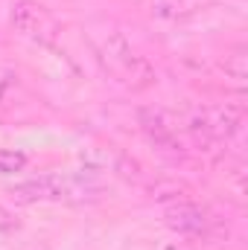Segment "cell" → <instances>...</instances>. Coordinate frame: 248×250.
<instances>
[{
	"mask_svg": "<svg viewBox=\"0 0 248 250\" xmlns=\"http://www.w3.org/2000/svg\"><path fill=\"white\" fill-rule=\"evenodd\" d=\"M164 221H167V227H170L173 233L196 239V236H204V233L210 230L213 215H210L201 204L187 201V198H178V201H173V204L164 209Z\"/></svg>",
	"mask_w": 248,
	"mask_h": 250,
	"instance_id": "8992f818",
	"label": "cell"
},
{
	"mask_svg": "<svg viewBox=\"0 0 248 250\" xmlns=\"http://www.w3.org/2000/svg\"><path fill=\"white\" fill-rule=\"evenodd\" d=\"M137 125L158 151H164L170 157L184 154V140H181L184 128H181V120L175 114H170L164 108H140L137 111Z\"/></svg>",
	"mask_w": 248,
	"mask_h": 250,
	"instance_id": "5b68a950",
	"label": "cell"
},
{
	"mask_svg": "<svg viewBox=\"0 0 248 250\" xmlns=\"http://www.w3.org/2000/svg\"><path fill=\"white\" fill-rule=\"evenodd\" d=\"M26 166V154L24 151H12V148H0V175H15Z\"/></svg>",
	"mask_w": 248,
	"mask_h": 250,
	"instance_id": "9c48e42d",
	"label": "cell"
},
{
	"mask_svg": "<svg viewBox=\"0 0 248 250\" xmlns=\"http://www.w3.org/2000/svg\"><path fill=\"white\" fill-rule=\"evenodd\" d=\"M97 62L102 64V70L120 82L128 90H146L155 84V67L149 64V59L125 38L120 29L108 26L91 35Z\"/></svg>",
	"mask_w": 248,
	"mask_h": 250,
	"instance_id": "6da1fadb",
	"label": "cell"
},
{
	"mask_svg": "<svg viewBox=\"0 0 248 250\" xmlns=\"http://www.w3.org/2000/svg\"><path fill=\"white\" fill-rule=\"evenodd\" d=\"M12 26L32 44L50 47V50H56L62 41V23L56 21V15L47 6L35 0H18L12 6Z\"/></svg>",
	"mask_w": 248,
	"mask_h": 250,
	"instance_id": "277c9868",
	"label": "cell"
},
{
	"mask_svg": "<svg viewBox=\"0 0 248 250\" xmlns=\"http://www.w3.org/2000/svg\"><path fill=\"white\" fill-rule=\"evenodd\" d=\"M15 79H18V76H15V70H9V67H3V64H0V99L12 90Z\"/></svg>",
	"mask_w": 248,
	"mask_h": 250,
	"instance_id": "30bf717a",
	"label": "cell"
},
{
	"mask_svg": "<svg viewBox=\"0 0 248 250\" xmlns=\"http://www.w3.org/2000/svg\"><path fill=\"white\" fill-rule=\"evenodd\" d=\"M240 125H243V111L234 105H204L190 111L181 120V128L196 146H222L240 131Z\"/></svg>",
	"mask_w": 248,
	"mask_h": 250,
	"instance_id": "7a4b0ae2",
	"label": "cell"
},
{
	"mask_svg": "<svg viewBox=\"0 0 248 250\" xmlns=\"http://www.w3.org/2000/svg\"><path fill=\"white\" fill-rule=\"evenodd\" d=\"M222 73H225V79L237 87V90H243L248 82V50L246 47H234L225 59H222Z\"/></svg>",
	"mask_w": 248,
	"mask_h": 250,
	"instance_id": "52a82bcc",
	"label": "cell"
},
{
	"mask_svg": "<svg viewBox=\"0 0 248 250\" xmlns=\"http://www.w3.org/2000/svg\"><path fill=\"white\" fill-rule=\"evenodd\" d=\"M91 192H97V187H91L88 181L73 178V175H38V178H29V181L12 187V198L21 204L82 201V198H91Z\"/></svg>",
	"mask_w": 248,
	"mask_h": 250,
	"instance_id": "3957f363",
	"label": "cell"
},
{
	"mask_svg": "<svg viewBox=\"0 0 248 250\" xmlns=\"http://www.w3.org/2000/svg\"><path fill=\"white\" fill-rule=\"evenodd\" d=\"M207 0H155V12L167 21H178L187 15H196Z\"/></svg>",
	"mask_w": 248,
	"mask_h": 250,
	"instance_id": "ba28073f",
	"label": "cell"
},
{
	"mask_svg": "<svg viewBox=\"0 0 248 250\" xmlns=\"http://www.w3.org/2000/svg\"><path fill=\"white\" fill-rule=\"evenodd\" d=\"M164 250H178V248H164Z\"/></svg>",
	"mask_w": 248,
	"mask_h": 250,
	"instance_id": "8fae6325",
	"label": "cell"
}]
</instances>
